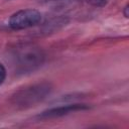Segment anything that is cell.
<instances>
[{
  "label": "cell",
  "mask_w": 129,
  "mask_h": 129,
  "mask_svg": "<svg viewBox=\"0 0 129 129\" xmlns=\"http://www.w3.org/2000/svg\"><path fill=\"white\" fill-rule=\"evenodd\" d=\"M85 1L90 3L91 5H94V6H102L105 4L106 0H85Z\"/></svg>",
  "instance_id": "6"
},
{
  "label": "cell",
  "mask_w": 129,
  "mask_h": 129,
  "mask_svg": "<svg viewBox=\"0 0 129 129\" xmlns=\"http://www.w3.org/2000/svg\"><path fill=\"white\" fill-rule=\"evenodd\" d=\"M50 85L47 83L36 84L18 91L13 96V102L20 107H30L43 100L50 93Z\"/></svg>",
  "instance_id": "2"
},
{
  "label": "cell",
  "mask_w": 129,
  "mask_h": 129,
  "mask_svg": "<svg viewBox=\"0 0 129 129\" xmlns=\"http://www.w3.org/2000/svg\"><path fill=\"white\" fill-rule=\"evenodd\" d=\"M127 10H128V6L125 7V17H128V12H127Z\"/></svg>",
  "instance_id": "7"
},
{
  "label": "cell",
  "mask_w": 129,
  "mask_h": 129,
  "mask_svg": "<svg viewBox=\"0 0 129 129\" xmlns=\"http://www.w3.org/2000/svg\"><path fill=\"white\" fill-rule=\"evenodd\" d=\"M89 107L84 105V104H73V105H66V106H60V107H56V108H51L48 109L44 112H42V114L39 116L41 118H53V117H59V116H63L67 115L71 112H75V111H80V110H86Z\"/></svg>",
  "instance_id": "4"
},
{
  "label": "cell",
  "mask_w": 129,
  "mask_h": 129,
  "mask_svg": "<svg viewBox=\"0 0 129 129\" xmlns=\"http://www.w3.org/2000/svg\"><path fill=\"white\" fill-rule=\"evenodd\" d=\"M5 78H6V69L2 63H0V85L3 84V82L5 81Z\"/></svg>",
  "instance_id": "5"
},
{
  "label": "cell",
  "mask_w": 129,
  "mask_h": 129,
  "mask_svg": "<svg viewBox=\"0 0 129 129\" xmlns=\"http://www.w3.org/2000/svg\"><path fill=\"white\" fill-rule=\"evenodd\" d=\"M41 20V13L35 9H23L14 13L9 19V26L12 29H25L36 25Z\"/></svg>",
  "instance_id": "3"
},
{
  "label": "cell",
  "mask_w": 129,
  "mask_h": 129,
  "mask_svg": "<svg viewBox=\"0 0 129 129\" xmlns=\"http://www.w3.org/2000/svg\"><path fill=\"white\" fill-rule=\"evenodd\" d=\"M16 67L21 72H30L39 67L43 61V54L38 47L32 45H23L14 52Z\"/></svg>",
  "instance_id": "1"
}]
</instances>
